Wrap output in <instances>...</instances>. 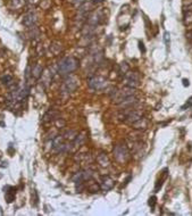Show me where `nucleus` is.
Returning <instances> with one entry per match:
<instances>
[{
  "mask_svg": "<svg viewBox=\"0 0 192 216\" xmlns=\"http://www.w3.org/2000/svg\"><path fill=\"white\" fill-rule=\"evenodd\" d=\"M79 66V60L74 57H66L58 64V73L60 75H68L74 72Z\"/></svg>",
  "mask_w": 192,
  "mask_h": 216,
  "instance_id": "f257e3e1",
  "label": "nucleus"
},
{
  "mask_svg": "<svg viewBox=\"0 0 192 216\" xmlns=\"http://www.w3.org/2000/svg\"><path fill=\"white\" fill-rule=\"evenodd\" d=\"M77 86H79V80L75 76H69L62 84L60 91H62L63 95H71L76 90Z\"/></svg>",
  "mask_w": 192,
  "mask_h": 216,
  "instance_id": "f03ea898",
  "label": "nucleus"
},
{
  "mask_svg": "<svg viewBox=\"0 0 192 216\" xmlns=\"http://www.w3.org/2000/svg\"><path fill=\"white\" fill-rule=\"evenodd\" d=\"M134 93H135V90L133 89V88L126 86L125 89L117 90V91L114 92V95H112V98L114 99V101H115L116 104H121L124 99L131 97V96H134Z\"/></svg>",
  "mask_w": 192,
  "mask_h": 216,
  "instance_id": "7ed1b4c3",
  "label": "nucleus"
},
{
  "mask_svg": "<svg viewBox=\"0 0 192 216\" xmlns=\"http://www.w3.org/2000/svg\"><path fill=\"white\" fill-rule=\"evenodd\" d=\"M124 83L125 86L129 88H133L135 89L140 86V76L135 72H127L124 77Z\"/></svg>",
  "mask_w": 192,
  "mask_h": 216,
  "instance_id": "20e7f679",
  "label": "nucleus"
},
{
  "mask_svg": "<svg viewBox=\"0 0 192 216\" xmlns=\"http://www.w3.org/2000/svg\"><path fill=\"white\" fill-rule=\"evenodd\" d=\"M142 116H143V114H142L141 110L129 108V110L125 112L124 116H123V119H124L126 123H131V124H133V123H135L136 121L141 119Z\"/></svg>",
  "mask_w": 192,
  "mask_h": 216,
  "instance_id": "39448f33",
  "label": "nucleus"
},
{
  "mask_svg": "<svg viewBox=\"0 0 192 216\" xmlns=\"http://www.w3.org/2000/svg\"><path fill=\"white\" fill-rule=\"evenodd\" d=\"M92 176H93V171L91 169H84V171H80L77 172L76 174L74 175L72 180L75 183H84V181H89L91 180Z\"/></svg>",
  "mask_w": 192,
  "mask_h": 216,
  "instance_id": "423d86ee",
  "label": "nucleus"
},
{
  "mask_svg": "<svg viewBox=\"0 0 192 216\" xmlns=\"http://www.w3.org/2000/svg\"><path fill=\"white\" fill-rule=\"evenodd\" d=\"M88 86L93 90H103L107 86V81L101 76H93L88 81Z\"/></svg>",
  "mask_w": 192,
  "mask_h": 216,
  "instance_id": "0eeeda50",
  "label": "nucleus"
},
{
  "mask_svg": "<svg viewBox=\"0 0 192 216\" xmlns=\"http://www.w3.org/2000/svg\"><path fill=\"white\" fill-rule=\"evenodd\" d=\"M114 156H115L117 162L123 163V162H126L127 158H129V151H127V149L125 148L124 146L118 145L114 149Z\"/></svg>",
  "mask_w": 192,
  "mask_h": 216,
  "instance_id": "6e6552de",
  "label": "nucleus"
},
{
  "mask_svg": "<svg viewBox=\"0 0 192 216\" xmlns=\"http://www.w3.org/2000/svg\"><path fill=\"white\" fill-rule=\"evenodd\" d=\"M5 190V199L8 204L13 202L15 200V196H16V189L14 186H7L3 188Z\"/></svg>",
  "mask_w": 192,
  "mask_h": 216,
  "instance_id": "1a4fd4ad",
  "label": "nucleus"
},
{
  "mask_svg": "<svg viewBox=\"0 0 192 216\" xmlns=\"http://www.w3.org/2000/svg\"><path fill=\"white\" fill-rule=\"evenodd\" d=\"M114 186V180L110 176H102L100 182V188L103 191H108Z\"/></svg>",
  "mask_w": 192,
  "mask_h": 216,
  "instance_id": "9d476101",
  "label": "nucleus"
},
{
  "mask_svg": "<svg viewBox=\"0 0 192 216\" xmlns=\"http://www.w3.org/2000/svg\"><path fill=\"white\" fill-rule=\"evenodd\" d=\"M36 15L33 14V13H29V14H26L25 15V17H24L23 19V24L25 25V26L27 27H31L33 26L34 24H36Z\"/></svg>",
  "mask_w": 192,
  "mask_h": 216,
  "instance_id": "9b49d317",
  "label": "nucleus"
},
{
  "mask_svg": "<svg viewBox=\"0 0 192 216\" xmlns=\"http://www.w3.org/2000/svg\"><path fill=\"white\" fill-rule=\"evenodd\" d=\"M98 163L100 164L102 167H107V166L109 165V160H108V157L106 156L105 154H100V155H98Z\"/></svg>",
  "mask_w": 192,
  "mask_h": 216,
  "instance_id": "f8f14e48",
  "label": "nucleus"
},
{
  "mask_svg": "<svg viewBox=\"0 0 192 216\" xmlns=\"http://www.w3.org/2000/svg\"><path fill=\"white\" fill-rule=\"evenodd\" d=\"M42 71H43V68H42V66H40L39 64H36L34 67L32 68V76L36 77V79H39V77L42 75Z\"/></svg>",
  "mask_w": 192,
  "mask_h": 216,
  "instance_id": "ddd939ff",
  "label": "nucleus"
},
{
  "mask_svg": "<svg viewBox=\"0 0 192 216\" xmlns=\"http://www.w3.org/2000/svg\"><path fill=\"white\" fill-rule=\"evenodd\" d=\"M132 125H133L134 129H145L147 125H148V123L145 119H139V121H136L135 123H133Z\"/></svg>",
  "mask_w": 192,
  "mask_h": 216,
  "instance_id": "4468645a",
  "label": "nucleus"
},
{
  "mask_svg": "<svg viewBox=\"0 0 192 216\" xmlns=\"http://www.w3.org/2000/svg\"><path fill=\"white\" fill-rule=\"evenodd\" d=\"M129 69H130V66L127 65V63H122L121 64V73L122 74H126L127 72H129Z\"/></svg>",
  "mask_w": 192,
  "mask_h": 216,
  "instance_id": "2eb2a0df",
  "label": "nucleus"
},
{
  "mask_svg": "<svg viewBox=\"0 0 192 216\" xmlns=\"http://www.w3.org/2000/svg\"><path fill=\"white\" fill-rule=\"evenodd\" d=\"M184 22H185V24L192 23V12L185 13V16H184Z\"/></svg>",
  "mask_w": 192,
  "mask_h": 216,
  "instance_id": "dca6fc26",
  "label": "nucleus"
},
{
  "mask_svg": "<svg viewBox=\"0 0 192 216\" xmlns=\"http://www.w3.org/2000/svg\"><path fill=\"white\" fill-rule=\"evenodd\" d=\"M191 106H192V97L190 98L189 100L186 101L185 105H183V106H182V108H181V109L184 110V109H186V108H189V107H191Z\"/></svg>",
  "mask_w": 192,
  "mask_h": 216,
  "instance_id": "f3484780",
  "label": "nucleus"
},
{
  "mask_svg": "<svg viewBox=\"0 0 192 216\" xmlns=\"http://www.w3.org/2000/svg\"><path fill=\"white\" fill-rule=\"evenodd\" d=\"M164 40H165L166 46L168 47V46H169V41H171V40H169V33L168 32H166L165 34H164Z\"/></svg>",
  "mask_w": 192,
  "mask_h": 216,
  "instance_id": "a211bd4d",
  "label": "nucleus"
},
{
  "mask_svg": "<svg viewBox=\"0 0 192 216\" xmlns=\"http://www.w3.org/2000/svg\"><path fill=\"white\" fill-rule=\"evenodd\" d=\"M155 204H156V197H151V198L149 199V205H150V207L154 208Z\"/></svg>",
  "mask_w": 192,
  "mask_h": 216,
  "instance_id": "6ab92c4d",
  "label": "nucleus"
},
{
  "mask_svg": "<svg viewBox=\"0 0 192 216\" xmlns=\"http://www.w3.org/2000/svg\"><path fill=\"white\" fill-rule=\"evenodd\" d=\"M139 46H140V50L142 51V53H145V45L142 43V42H139Z\"/></svg>",
  "mask_w": 192,
  "mask_h": 216,
  "instance_id": "aec40b11",
  "label": "nucleus"
},
{
  "mask_svg": "<svg viewBox=\"0 0 192 216\" xmlns=\"http://www.w3.org/2000/svg\"><path fill=\"white\" fill-rule=\"evenodd\" d=\"M84 1H85V0H74V3H76V5H82Z\"/></svg>",
  "mask_w": 192,
  "mask_h": 216,
  "instance_id": "412c9836",
  "label": "nucleus"
},
{
  "mask_svg": "<svg viewBox=\"0 0 192 216\" xmlns=\"http://www.w3.org/2000/svg\"><path fill=\"white\" fill-rule=\"evenodd\" d=\"M189 84H190V83H189V80H186V79H184V80H183V86H189Z\"/></svg>",
  "mask_w": 192,
  "mask_h": 216,
  "instance_id": "4be33fe9",
  "label": "nucleus"
},
{
  "mask_svg": "<svg viewBox=\"0 0 192 216\" xmlns=\"http://www.w3.org/2000/svg\"><path fill=\"white\" fill-rule=\"evenodd\" d=\"M0 179H1V174H0Z\"/></svg>",
  "mask_w": 192,
  "mask_h": 216,
  "instance_id": "5701e85b",
  "label": "nucleus"
}]
</instances>
